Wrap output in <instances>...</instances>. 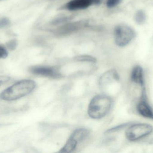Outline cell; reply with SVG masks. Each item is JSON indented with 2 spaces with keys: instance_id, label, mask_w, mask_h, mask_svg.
Masks as SVG:
<instances>
[{
  "instance_id": "obj_16",
  "label": "cell",
  "mask_w": 153,
  "mask_h": 153,
  "mask_svg": "<svg viewBox=\"0 0 153 153\" xmlns=\"http://www.w3.org/2000/svg\"><path fill=\"white\" fill-rule=\"evenodd\" d=\"M121 1V0H107L106 5L108 8H114L118 5Z\"/></svg>"
},
{
  "instance_id": "obj_8",
  "label": "cell",
  "mask_w": 153,
  "mask_h": 153,
  "mask_svg": "<svg viewBox=\"0 0 153 153\" xmlns=\"http://www.w3.org/2000/svg\"><path fill=\"white\" fill-rule=\"evenodd\" d=\"M94 4L93 0H72L66 4L65 9L70 11L84 10Z\"/></svg>"
},
{
  "instance_id": "obj_7",
  "label": "cell",
  "mask_w": 153,
  "mask_h": 153,
  "mask_svg": "<svg viewBox=\"0 0 153 153\" xmlns=\"http://www.w3.org/2000/svg\"><path fill=\"white\" fill-rule=\"evenodd\" d=\"M141 99L137 107L138 113L144 117L153 119V110L146 100L145 90H142Z\"/></svg>"
},
{
  "instance_id": "obj_9",
  "label": "cell",
  "mask_w": 153,
  "mask_h": 153,
  "mask_svg": "<svg viewBox=\"0 0 153 153\" xmlns=\"http://www.w3.org/2000/svg\"><path fill=\"white\" fill-rule=\"evenodd\" d=\"M131 79L132 81L140 85L142 88H144L143 71L142 67L137 66L133 68L131 72Z\"/></svg>"
},
{
  "instance_id": "obj_18",
  "label": "cell",
  "mask_w": 153,
  "mask_h": 153,
  "mask_svg": "<svg viewBox=\"0 0 153 153\" xmlns=\"http://www.w3.org/2000/svg\"><path fill=\"white\" fill-rule=\"evenodd\" d=\"M127 125H126H126H120L116 127L113 128L109 129L106 132V133H111L117 132V131L119 130L120 129L124 128L126 127Z\"/></svg>"
},
{
  "instance_id": "obj_5",
  "label": "cell",
  "mask_w": 153,
  "mask_h": 153,
  "mask_svg": "<svg viewBox=\"0 0 153 153\" xmlns=\"http://www.w3.org/2000/svg\"><path fill=\"white\" fill-rule=\"evenodd\" d=\"M115 41L119 46L124 47L129 44L135 36L132 28L126 25H118L115 29Z\"/></svg>"
},
{
  "instance_id": "obj_14",
  "label": "cell",
  "mask_w": 153,
  "mask_h": 153,
  "mask_svg": "<svg viewBox=\"0 0 153 153\" xmlns=\"http://www.w3.org/2000/svg\"><path fill=\"white\" fill-rule=\"evenodd\" d=\"M18 45V42L15 39L11 40L7 42L6 44L7 48L10 51H13L16 49Z\"/></svg>"
},
{
  "instance_id": "obj_19",
  "label": "cell",
  "mask_w": 153,
  "mask_h": 153,
  "mask_svg": "<svg viewBox=\"0 0 153 153\" xmlns=\"http://www.w3.org/2000/svg\"><path fill=\"white\" fill-rule=\"evenodd\" d=\"M10 78L8 76H0V86L3 84L4 83L8 81Z\"/></svg>"
},
{
  "instance_id": "obj_13",
  "label": "cell",
  "mask_w": 153,
  "mask_h": 153,
  "mask_svg": "<svg viewBox=\"0 0 153 153\" xmlns=\"http://www.w3.org/2000/svg\"><path fill=\"white\" fill-rule=\"evenodd\" d=\"M74 59L78 62H86L92 63H95L96 62V59L95 57L91 56L86 55L77 56L74 58Z\"/></svg>"
},
{
  "instance_id": "obj_1",
  "label": "cell",
  "mask_w": 153,
  "mask_h": 153,
  "mask_svg": "<svg viewBox=\"0 0 153 153\" xmlns=\"http://www.w3.org/2000/svg\"><path fill=\"white\" fill-rule=\"evenodd\" d=\"M36 86L33 80H22L4 90L0 94V99L7 101L19 99L32 92Z\"/></svg>"
},
{
  "instance_id": "obj_6",
  "label": "cell",
  "mask_w": 153,
  "mask_h": 153,
  "mask_svg": "<svg viewBox=\"0 0 153 153\" xmlns=\"http://www.w3.org/2000/svg\"><path fill=\"white\" fill-rule=\"evenodd\" d=\"M30 71L31 73L36 75L49 78H59L62 76V75L57 69L49 66H33L30 69Z\"/></svg>"
},
{
  "instance_id": "obj_11",
  "label": "cell",
  "mask_w": 153,
  "mask_h": 153,
  "mask_svg": "<svg viewBox=\"0 0 153 153\" xmlns=\"http://www.w3.org/2000/svg\"><path fill=\"white\" fill-rule=\"evenodd\" d=\"M119 76L117 71L114 70H110L105 74H103L100 79V82L101 84H105L107 82L110 81L112 80H118Z\"/></svg>"
},
{
  "instance_id": "obj_4",
  "label": "cell",
  "mask_w": 153,
  "mask_h": 153,
  "mask_svg": "<svg viewBox=\"0 0 153 153\" xmlns=\"http://www.w3.org/2000/svg\"><path fill=\"white\" fill-rule=\"evenodd\" d=\"M153 127L149 124L139 123L130 126L126 132V138L131 142L137 141L151 134Z\"/></svg>"
},
{
  "instance_id": "obj_20",
  "label": "cell",
  "mask_w": 153,
  "mask_h": 153,
  "mask_svg": "<svg viewBox=\"0 0 153 153\" xmlns=\"http://www.w3.org/2000/svg\"><path fill=\"white\" fill-rule=\"evenodd\" d=\"M2 1V0H0V1Z\"/></svg>"
},
{
  "instance_id": "obj_17",
  "label": "cell",
  "mask_w": 153,
  "mask_h": 153,
  "mask_svg": "<svg viewBox=\"0 0 153 153\" xmlns=\"http://www.w3.org/2000/svg\"><path fill=\"white\" fill-rule=\"evenodd\" d=\"M8 53L5 48L0 46V59L5 58L8 56Z\"/></svg>"
},
{
  "instance_id": "obj_15",
  "label": "cell",
  "mask_w": 153,
  "mask_h": 153,
  "mask_svg": "<svg viewBox=\"0 0 153 153\" xmlns=\"http://www.w3.org/2000/svg\"><path fill=\"white\" fill-rule=\"evenodd\" d=\"M10 24V21L6 17L0 18V29L8 27Z\"/></svg>"
},
{
  "instance_id": "obj_10",
  "label": "cell",
  "mask_w": 153,
  "mask_h": 153,
  "mask_svg": "<svg viewBox=\"0 0 153 153\" xmlns=\"http://www.w3.org/2000/svg\"><path fill=\"white\" fill-rule=\"evenodd\" d=\"M83 24L82 22H75L69 23L60 28L57 33L60 35H66L79 29Z\"/></svg>"
},
{
  "instance_id": "obj_12",
  "label": "cell",
  "mask_w": 153,
  "mask_h": 153,
  "mask_svg": "<svg viewBox=\"0 0 153 153\" xmlns=\"http://www.w3.org/2000/svg\"><path fill=\"white\" fill-rule=\"evenodd\" d=\"M135 21L139 25L143 24L146 20V15L143 10H138L135 15Z\"/></svg>"
},
{
  "instance_id": "obj_2",
  "label": "cell",
  "mask_w": 153,
  "mask_h": 153,
  "mask_svg": "<svg viewBox=\"0 0 153 153\" xmlns=\"http://www.w3.org/2000/svg\"><path fill=\"white\" fill-rule=\"evenodd\" d=\"M112 99L104 94H99L93 98L88 106V115L93 119H100L105 117L110 110Z\"/></svg>"
},
{
  "instance_id": "obj_3",
  "label": "cell",
  "mask_w": 153,
  "mask_h": 153,
  "mask_svg": "<svg viewBox=\"0 0 153 153\" xmlns=\"http://www.w3.org/2000/svg\"><path fill=\"white\" fill-rule=\"evenodd\" d=\"M88 129L85 128H79L74 130L70 136L68 140L63 147L59 151L61 153H71L76 150L79 143L83 141L89 135Z\"/></svg>"
}]
</instances>
